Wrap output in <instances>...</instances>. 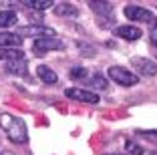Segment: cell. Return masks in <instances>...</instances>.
<instances>
[{"instance_id": "obj_14", "label": "cell", "mask_w": 157, "mask_h": 155, "mask_svg": "<svg viewBox=\"0 0 157 155\" xmlns=\"http://www.w3.org/2000/svg\"><path fill=\"white\" fill-rule=\"evenodd\" d=\"M55 10H56V14H59V16H77V14H78V10L75 8L73 4H69V2L56 4V6H55Z\"/></svg>"}, {"instance_id": "obj_8", "label": "cell", "mask_w": 157, "mask_h": 155, "mask_svg": "<svg viewBox=\"0 0 157 155\" xmlns=\"http://www.w3.org/2000/svg\"><path fill=\"white\" fill-rule=\"evenodd\" d=\"M113 34H115L117 38H125V41H139L143 32H141V28H137V26L123 24V26H117L115 30H113Z\"/></svg>"}, {"instance_id": "obj_17", "label": "cell", "mask_w": 157, "mask_h": 155, "mask_svg": "<svg viewBox=\"0 0 157 155\" xmlns=\"http://www.w3.org/2000/svg\"><path fill=\"white\" fill-rule=\"evenodd\" d=\"M26 4L36 8V10H46V8H51V6H55V2H51V0H33V2H26Z\"/></svg>"}, {"instance_id": "obj_21", "label": "cell", "mask_w": 157, "mask_h": 155, "mask_svg": "<svg viewBox=\"0 0 157 155\" xmlns=\"http://www.w3.org/2000/svg\"><path fill=\"white\" fill-rule=\"evenodd\" d=\"M111 155H125V153H111Z\"/></svg>"}, {"instance_id": "obj_20", "label": "cell", "mask_w": 157, "mask_h": 155, "mask_svg": "<svg viewBox=\"0 0 157 155\" xmlns=\"http://www.w3.org/2000/svg\"><path fill=\"white\" fill-rule=\"evenodd\" d=\"M151 42L157 46V24L153 26V30H151Z\"/></svg>"}, {"instance_id": "obj_18", "label": "cell", "mask_w": 157, "mask_h": 155, "mask_svg": "<svg viewBox=\"0 0 157 155\" xmlns=\"http://www.w3.org/2000/svg\"><path fill=\"white\" fill-rule=\"evenodd\" d=\"M71 79H85L89 75V71L87 68H83V67H75V68H71Z\"/></svg>"}, {"instance_id": "obj_10", "label": "cell", "mask_w": 157, "mask_h": 155, "mask_svg": "<svg viewBox=\"0 0 157 155\" xmlns=\"http://www.w3.org/2000/svg\"><path fill=\"white\" fill-rule=\"evenodd\" d=\"M36 75H38V79H40L42 83H46V85H52V83L59 81L56 73L52 71L51 67H46V64H40V67L36 68Z\"/></svg>"}, {"instance_id": "obj_4", "label": "cell", "mask_w": 157, "mask_h": 155, "mask_svg": "<svg viewBox=\"0 0 157 155\" xmlns=\"http://www.w3.org/2000/svg\"><path fill=\"white\" fill-rule=\"evenodd\" d=\"M18 37H34V38H44V37H56L55 28L44 26V24H30V26H20L14 32Z\"/></svg>"}, {"instance_id": "obj_3", "label": "cell", "mask_w": 157, "mask_h": 155, "mask_svg": "<svg viewBox=\"0 0 157 155\" xmlns=\"http://www.w3.org/2000/svg\"><path fill=\"white\" fill-rule=\"evenodd\" d=\"M109 79L115 81L117 85H121V87H131V85L137 83L139 77L135 73H131V71H127V68H123V67H111L109 68Z\"/></svg>"}, {"instance_id": "obj_1", "label": "cell", "mask_w": 157, "mask_h": 155, "mask_svg": "<svg viewBox=\"0 0 157 155\" xmlns=\"http://www.w3.org/2000/svg\"><path fill=\"white\" fill-rule=\"evenodd\" d=\"M0 125H2V129L6 131V135H8V139L12 143H26L28 141V129L22 119L8 115V113H2L0 115Z\"/></svg>"}, {"instance_id": "obj_7", "label": "cell", "mask_w": 157, "mask_h": 155, "mask_svg": "<svg viewBox=\"0 0 157 155\" xmlns=\"http://www.w3.org/2000/svg\"><path fill=\"white\" fill-rule=\"evenodd\" d=\"M131 64L137 68L139 75L143 77H155L157 75V63H153L151 59H143V56H133L131 59Z\"/></svg>"}, {"instance_id": "obj_13", "label": "cell", "mask_w": 157, "mask_h": 155, "mask_svg": "<svg viewBox=\"0 0 157 155\" xmlns=\"http://www.w3.org/2000/svg\"><path fill=\"white\" fill-rule=\"evenodd\" d=\"M6 71L12 75H26V60H10V63H6Z\"/></svg>"}, {"instance_id": "obj_19", "label": "cell", "mask_w": 157, "mask_h": 155, "mask_svg": "<svg viewBox=\"0 0 157 155\" xmlns=\"http://www.w3.org/2000/svg\"><path fill=\"white\" fill-rule=\"evenodd\" d=\"M127 149H129L131 151V153H137V155H141V153H143V149H141V147H139V145H133V143H127Z\"/></svg>"}, {"instance_id": "obj_12", "label": "cell", "mask_w": 157, "mask_h": 155, "mask_svg": "<svg viewBox=\"0 0 157 155\" xmlns=\"http://www.w3.org/2000/svg\"><path fill=\"white\" fill-rule=\"evenodd\" d=\"M20 59H24V52L20 48H0V60L10 63V60H20Z\"/></svg>"}, {"instance_id": "obj_2", "label": "cell", "mask_w": 157, "mask_h": 155, "mask_svg": "<svg viewBox=\"0 0 157 155\" xmlns=\"http://www.w3.org/2000/svg\"><path fill=\"white\" fill-rule=\"evenodd\" d=\"M125 16H127L129 20H133V22H147V24L157 22L155 14H153L151 10L143 8V6H135V4L125 6Z\"/></svg>"}, {"instance_id": "obj_15", "label": "cell", "mask_w": 157, "mask_h": 155, "mask_svg": "<svg viewBox=\"0 0 157 155\" xmlns=\"http://www.w3.org/2000/svg\"><path fill=\"white\" fill-rule=\"evenodd\" d=\"M89 85L95 89H99V91H105L107 87H109V81H107L103 75H93L91 79H89Z\"/></svg>"}, {"instance_id": "obj_16", "label": "cell", "mask_w": 157, "mask_h": 155, "mask_svg": "<svg viewBox=\"0 0 157 155\" xmlns=\"http://www.w3.org/2000/svg\"><path fill=\"white\" fill-rule=\"evenodd\" d=\"M89 6H91L95 12H107V14L113 12V6L109 4V2H89Z\"/></svg>"}, {"instance_id": "obj_5", "label": "cell", "mask_w": 157, "mask_h": 155, "mask_svg": "<svg viewBox=\"0 0 157 155\" xmlns=\"http://www.w3.org/2000/svg\"><path fill=\"white\" fill-rule=\"evenodd\" d=\"M65 95L73 101H78V103H89V105H97L99 103V95L95 91H89V89L73 87V89H67Z\"/></svg>"}, {"instance_id": "obj_6", "label": "cell", "mask_w": 157, "mask_h": 155, "mask_svg": "<svg viewBox=\"0 0 157 155\" xmlns=\"http://www.w3.org/2000/svg\"><path fill=\"white\" fill-rule=\"evenodd\" d=\"M63 41L56 37H44V38H36L33 45V50L36 55H44L48 50H56V48H63Z\"/></svg>"}, {"instance_id": "obj_11", "label": "cell", "mask_w": 157, "mask_h": 155, "mask_svg": "<svg viewBox=\"0 0 157 155\" xmlns=\"http://www.w3.org/2000/svg\"><path fill=\"white\" fill-rule=\"evenodd\" d=\"M18 22V16L14 10H0V28H10Z\"/></svg>"}, {"instance_id": "obj_9", "label": "cell", "mask_w": 157, "mask_h": 155, "mask_svg": "<svg viewBox=\"0 0 157 155\" xmlns=\"http://www.w3.org/2000/svg\"><path fill=\"white\" fill-rule=\"evenodd\" d=\"M22 45V38L14 32L0 30V48H18Z\"/></svg>"}]
</instances>
